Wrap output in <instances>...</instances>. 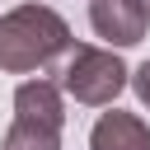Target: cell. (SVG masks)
<instances>
[{
    "label": "cell",
    "mask_w": 150,
    "mask_h": 150,
    "mask_svg": "<svg viewBox=\"0 0 150 150\" xmlns=\"http://www.w3.org/2000/svg\"><path fill=\"white\" fill-rule=\"evenodd\" d=\"M70 23L47 5H19L0 14V70L5 75H33L52 70L70 52Z\"/></svg>",
    "instance_id": "cell-1"
},
{
    "label": "cell",
    "mask_w": 150,
    "mask_h": 150,
    "mask_svg": "<svg viewBox=\"0 0 150 150\" xmlns=\"http://www.w3.org/2000/svg\"><path fill=\"white\" fill-rule=\"evenodd\" d=\"M66 94L56 80H23L14 89V122L0 150H61Z\"/></svg>",
    "instance_id": "cell-2"
},
{
    "label": "cell",
    "mask_w": 150,
    "mask_h": 150,
    "mask_svg": "<svg viewBox=\"0 0 150 150\" xmlns=\"http://www.w3.org/2000/svg\"><path fill=\"white\" fill-rule=\"evenodd\" d=\"M61 94H70L75 103L84 108H108L122 89H127V66L117 52H103V47H84V42H70V52L61 56V66L52 70Z\"/></svg>",
    "instance_id": "cell-3"
},
{
    "label": "cell",
    "mask_w": 150,
    "mask_h": 150,
    "mask_svg": "<svg viewBox=\"0 0 150 150\" xmlns=\"http://www.w3.org/2000/svg\"><path fill=\"white\" fill-rule=\"evenodd\" d=\"M89 23L103 42L112 47H136L145 38V23H150V9L141 0H89Z\"/></svg>",
    "instance_id": "cell-4"
},
{
    "label": "cell",
    "mask_w": 150,
    "mask_h": 150,
    "mask_svg": "<svg viewBox=\"0 0 150 150\" xmlns=\"http://www.w3.org/2000/svg\"><path fill=\"white\" fill-rule=\"evenodd\" d=\"M89 150H150V127L136 117V112H103L89 131Z\"/></svg>",
    "instance_id": "cell-5"
},
{
    "label": "cell",
    "mask_w": 150,
    "mask_h": 150,
    "mask_svg": "<svg viewBox=\"0 0 150 150\" xmlns=\"http://www.w3.org/2000/svg\"><path fill=\"white\" fill-rule=\"evenodd\" d=\"M131 89H136V98L150 108V61H141V66H136V75H131Z\"/></svg>",
    "instance_id": "cell-6"
},
{
    "label": "cell",
    "mask_w": 150,
    "mask_h": 150,
    "mask_svg": "<svg viewBox=\"0 0 150 150\" xmlns=\"http://www.w3.org/2000/svg\"><path fill=\"white\" fill-rule=\"evenodd\" d=\"M141 5H145V9H150V0H141Z\"/></svg>",
    "instance_id": "cell-7"
}]
</instances>
